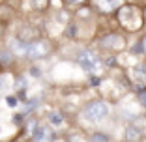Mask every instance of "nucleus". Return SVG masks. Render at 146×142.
<instances>
[{
  "label": "nucleus",
  "instance_id": "1",
  "mask_svg": "<svg viewBox=\"0 0 146 142\" xmlns=\"http://www.w3.org/2000/svg\"><path fill=\"white\" fill-rule=\"evenodd\" d=\"M116 22L124 32L127 34H137V32H144L146 26V13L139 8L137 4H131V2H125L120 4V8L116 9L114 13Z\"/></svg>",
  "mask_w": 146,
  "mask_h": 142
},
{
  "label": "nucleus",
  "instance_id": "2",
  "mask_svg": "<svg viewBox=\"0 0 146 142\" xmlns=\"http://www.w3.org/2000/svg\"><path fill=\"white\" fill-rule=\"evenodd\" d=\"M81 116L90 124H101L111 116V105L105 99H90L82 105Z\"/></svg>",
  "mask_w": 146,
  "mask_h": 142
},
{
  "label": "nucleus",
  "instance_id": "3",
  "mask_svg": "<svg viewBox=\"0 0 146 142\" xmlns=\"http://www.w3.org/2000/svg\"><path fill=\"white\" fill-rule=\"evenodd\" d=\"M98 49L105 54H120L127 49V38L124 32L112 30L98 38Z\"/></svg>",
  "mask_w": 146,
  "mask_h": 142
},
{
  "label": "nucleus",
  "instance_id": "4",
  "mask_svg": "<svg viewBox=\"0 0 146 142\" xmlns=\"http://www.w3.org/2000/svg\"><path fill=\"white\" fill-rule=\"evenodd\" d=\"M77 64L84 69L86 73H90V75H101V73H103V69H105L103 58H101L98 52L90 51V49H82V51H79Z\"/></svg>",
  "mask_w": 146,
  "mask_h": 142
},
{
  "label": "nucleus",
  "instance_id": "5",
  "mask_svg": "<svg viewBox=\"0 0 146 142\" xmlns=\"http://www.w3.org/2000/svg\"><path fill=\"white\" fill-rule=\"evenodd\" d=\"M54 43H52V39L49 38H39L36 41L26 45V52L25 56L28 58L30 62H38V60H43V58H49V56L54 52Z\"/></svg>",
  "mask_w": 146,
  "mask_h": 142
},
{
  "label": "nucleus",
  "instance_id": "6",
  "mask_svg": "<svg viewBox=\"0 0 146 142\" xmlns=\"http://www.w3.org/2000/svg\"><path fill=\"white\" fill-rule=\"evenodd\" d=\"M43 38L41 36V30H39L36 24H21L17 26V32H15V39H19V41H23V43H32V41H36V39Z\"/></svg>",
  "mask_w": 146,
  "mask_h": 142
},
{
  "label": "nucleus",
  "instance_id": "7",
  "mask_svg": "<svg viewBox=\"0 0 146 142\" xmlns=\"http://www.w3.org/2000/svg\"><path fill=\"white\" fill-rule=\"evenodd\" d=\"M32 142H54L56 140V129L51 124H39L36 127V131L30 135Z\"/></svg>",
  "mask_w": 146,
  "mask_h": 142
},
{
  "label": "nucleus",
  "instance_id": "8",
  "mask_svg": "<svg viewBox=\"0 0 146 142\" xmlns=\"http://www.w3.org/2000/svg\"><path fill=\"white\" fill-rule=\"evenodd\" d=\"M92 8L98 13L109 15V13H116V9L120 8V2L118 0H92Z\"/></svg>",
  "mask_w": 146,
  "mask_h": 142
},
{
  "label": "nucleus",
  "instance_id": "9",
  "mask_svg": "<svg viewBox=\"0 0 146 142\" xmlns=\"http://www.w3.org/2000/svg\"><path fill=\"white\" fill-rule=\"evenodd\" d=\"M144 137V131L142 127H139L137 124H127L124 129V140L127 142H141Z\"/></svg>",
  "mask_w": 146,
  "mask_h": 142
},
{
  "label": "nucleus",
  "instance_id": "10",
  "mask_svg": "<svg viewBox=\"0 0 146 142\" xmlns=\"http://www.w3.org/2000/svg\"><path fill=\"white\" fill-rule=\"evenodd\" d=\"M64 122H66V116H64V112H60V110H52V112H49V124L52 125V127H60V125H64Z\"/></svg>",
  "mask_w": 146,
  "mask_h": 142
},
{
  "label": "nucleus",
  "instance_id": "11",
  "mask_svg": "<svg viewBox=\"0 0 146 142\" xmlns=\"http://www.w3.org/2000/svg\"><path fill=\"white\" fill-rule=\"evenodd\" d=\"M13 60H15V54H13L9 49H2V51H0V64H2V67L11 65Z\"/></svg>",
  "mask_w": 146,
  "mask_h": 142
},
{
  "label": "nucleus",
  "instance_id": "12",
  "mask_svg": "<svg viewBox=\"0 0 146 142\" xmlns=\"http://www.w3.org/2000/svg\"><path fill=\"white\" fill-rule=\"evenodd\" d=\"M30 2V8L38 13H43L49 9V4H51V0H28Z\"/></svg>",
  "mask_w": 146,
  "mask_h": 142
},
{
  "label": "nucleus",
  "instance_id": "13",
  "mask_svg": "<svg viewBox=\"0 0 146 142\" xmlns=\"http://www.w3.org/2000/svg\"><path fill=\"white\" fill-rule=\"evenodd\" d=\"M135 54L144 56V58H146V30L141 32V38H139L137 45H135Z\"/></svg>",
  "mask_w": 146,
  "mask_h": 142
},
{
  "label": "nucleus",
  "instance_id": "14",
  "mask_svg": "<svg viewBox=\"0 0 146 142\" xmlns=\"http://www.w3.org/2000/svg\"><path fill=\"white\" fill-rule=\"evenodd\" d=\"M88 142H111V135L103 133V131H94L88 135Z\"/></svg>",
  "mask_w": 146,
  "mask_h": 142
},
{
  "label": "nucleus",
  "instance_id": "15",
  "mask_svg": "<svg viewBox=\"0 0 146 142\" xmlns=\"http://www.w3.org/2000/svg\"><path fill=\"white\" fill-rule=\"evenodd\" d=\"M68 142H88V135L82 131H73L68 135Z\"/></svg>",
  "mask_w": 146,
  "mask_h": 142
},
{
  "label": "nucleus",
  "instance_id": "16",
  "mask_svg": "<svg viewBox=\"0 0 146 142\" xmlns=\"http://www.w3.org/2000/svg\"><path fill=\"white\" fill-rule=\"evenodd\" d=\"M137 101H139V105L146 110V86H142V88L137 90Z\"/></svg>",
  "mask_w": 146,
  "mask_h": 142
},
{
  "label": "nucleus",
  "instance_id": "17",
  "mask_svg": "<svg viewBox=\"0 0 146 142\" xmlns=\"http://www.w3.org/2000/svg\"><path fill=\"white\" fill-rule=\"evenodd\" d=\"M66 6H69V8H82V6L88 2V0H62Z\"/></svg>",
  "mask_w": 146,
  "mask_h": 142
},
{
  "label": "nucleus",
  "instance_id": "18",
  "mask_svg": "<svg viewBox=\"0 0 146 142\" xmlns=\"http://www.w3.org/2000/svg\"><path fill=\"white\" fill-rule=\"evenodd\" d=\"M30 75H32V77H39V69L32 65V67H30Z\"/></svg>",
  "mask_w": 146,
  "mask_h": 142
},
{
  "label": "nucleus",
  "instance_id": "19",
  "mask_svg": "<svg viewBox=\"0 0 146 142\" xmlns=\"http://www.w3.org/2000/svg\"><path fill=\"white\" fill-rule=\"evenodd\" d=\"M2 84H4V82H2V75H0V88H2Z\"/></svg>",
  "mask_w": 146,
  "mask_h": 142
},
{
  "label": "nucleus",
  "instance_id": "20",
  "mask_svg": "<svg viewBox=\"0 0 146 142\" xmlns=\"http://www.w3.org/2000/svg\"><path fill=\"white\" fill-rule=\"evenodd\" d=\"M9 142H19V138H15V140H9Z\"/></svg>",
  "mask_w": 146,
  "mask_h": 142
},
{
  "label": "nucleus",
  "instance_id": "21",
  "mask_svg": "<svg viewBox=\"0 0 146 142\" xmlns=\"http://www.w3.org/2000/svg\"><path fill=\"white\" fill-rule=\"evenodd\" d=\"M0 71H2V64H0Z\"/></svg>",
  "mask_w": 146,
  "mask_h": 142
},
{
  "label": "nucleus",
  "instance_id": "22",
  "mask_svg": "<svg viewBox=\"0 0 146 142\" xmlns=\"http://www.w3.org/2000/svg\"><path fill=\"white\" fill-rule=\"evenodd\" d=\"M124 142H127V140H124Z\"/></svg>",
  "mask_w": 146,
  "mask_h": 142
}]
</instances>
